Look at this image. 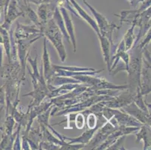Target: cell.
Segmentation results:
<instances>
[{"mask_svg":"<svg viewBox=\"0 0 151 150\" xmlns=\"http://www.w3.org/2000/svg\"><path fill=\"white\" fill-rule=\"evenodd\" d=\"M129 54V63L127 70L128 74L129 89L132 92H137L141 88V66H142V49L137 45L134 47L131 48L128 51Z\"/></svg>","mask_w":151,"mask_h":150,"instance_id":"obj_1","label":"cell"},{"mask_svg":"<svg viewBox=\"0 0 151 150\" xmlns=\"http://www.w3.org/2000/svg\"><path fill=\"white\" fill-rule=\"evenodd\" d=\"M42 36L46 38L53 44L55 49L57 50L60 59L63 62L65 61L67 57L66 50L63 44V35L60 28L54 22L53 18L48 20L45 27L42 29Z\"/></svg>","mask_w":151,"mask_h":150,"instance_id":"obj_2","label":"cell"},{"mask_svg":"<svg viewBox=\"0 0 151 150\" xmlns=\"http://www.w3.org/2000/svg\"><path fill=\"white\" fill-rule=\"evenodd\" d=\"M83 2L87 6V8L90 10V11L93 14L94 17V20L96 22V24L98 26V28L99 29L100 35L106 37L111 44V50H114L115 45L113 41V32L114 30H118L120 29V26H116V24L113 23H111L108 20V19L105 17L102 14L96 11L92 5H90L87 0H83Z\"/></svg>","mask_w":151,"mask_h":150,"instance_id":"obj_3","label":"cell"},{"mask_svg":"<svg viewBox=\"0 0 151 150\" xmlns=\"http://www.w3.org/2000/svg\"><path fill=\"white\" fill-rule=\"evenodd\" d=\"M72 78L79 80L81 83L91 87L96 88L98 89H117L124 90L129 89V86L126 85H116L107 80L105 78L99 76V74L95 75H78Z\"/></svg>","mask_w":151,"mask_h":150,"instance_id":"obj_4","label":"cell"},{"mask_svg":"<svg viewBox=\"0 0 151 150\" xmlns=\"http://www.w3.org/2000/svg\"><path fill=\"white\" fill-rule=\"evenodd\" d=\"M118 127V126H117ZM117 127L114 126L109 121H106L102 126H100L97 131L95 132L94 135L86 145L83 146V149H96L100 144H102Z\"/></svg>","mask_w":151,"mask_h":150,"instance_id":"obj_5","label":"cell"},{"mask_svg":"<svg viewBox=\"0 0 151 150\" xmlns=\"http://www.w3.org/2000/svg\"><path fill=\"white\" fill-rule=\"evenodd\" d=\"M42 37L38 36L35 38H27V39H15L17 44V57L21 66L22 71L25 74V70L27 68V60L29 55L30 47L32 44L39 39Z\"/></svg>","mask_w":151,"mask_h":150,"instance_id":"obj_6","label":"cell"},{"mask_svg":"<svg viewBox=\"0 0 151 150\" xmlns=\"http://www.w3.org/2000/svg\"><path fill=\"white\" fill-rule=\"evenodd\" d=\"M136 93L137 92H132L129 89L120 91L117 95L114 96L109 101H105V107L114 109L123 108L132 102Z\"/></svg>","mask_w":151,"mask_h":150,"instance_id":"obj_7","label":"cell"},{"mask_svg":"<svg viewBox=\"0 0 151 150\" xmlns=\"http://www.w3.org/2000/svg\"><path fill=\"white\" fill-rule=\"evenodd\" d=\"M38 36L43 37L41 29L35 25H23L17 22L16 29L14 32V37L15 39L35 38Z\"/></svg>","mask_w":151,"mask_h":150,"instance_id":"obj_8","label":"cell"},{"mask_svg":"<svg viewBox=\"0 0 151 150\" xmlns=\"http://www.w3.org/2000/svg\"><path fill=\"white\" fill-rule=\"evenodd\" d=\"M33 88L32 92L23 95V96L32 97V101L29 104L28 108L40 104L46 98L49 93L47 81H40L36 86H34Z\"/></svg>","mask_w":151,"mask_h":150,"instance_id":"obj_9","label":"cell"},{"mask_svg":"<svg viewBox=\"0 0 151 150\" xmlns=\"http://www.w3.org/2000/svg\"><path fill=\"white\" fill-rule=\"evenodd\" d=\"M141 88L140 92L143 96H147L150 93V62L142 57V66H141Z\"/></svg>","mask_w":151,"mask_h":150,"instance_id":"obj_10","label":"cell"},{"mask_svg":"<svg viewBox=\"0 0 151 150\" xmlns=\"http://www.w3.org/2000/svg\"><path fill=\"white\" fill-rule=\"evenodd\" d=\"M111 112L113 116L112 117L116 119L119 126L126 127H141L143 125L132 116L126 113L122 109L111 108Z\"/></svg>","mask_w":151,"mask_h":150,"instance_id":"obj_11","label":"cell"},{"mask_svg":"<svg viewBox=\"0 0 151 150\" xmlns=\"http://www.w3.org/2000/svg\"><path fill=\"white\" fill-rule=\"evenodd\" d=\"M23 12L20 10L17 5V1L11 0L7 8L6 14H5V22L1 26L9 31V29L12 28L13 22L20 17H23Z\"/></svg>","mask_w":151,"mask_h":150,"instance_id":"obj_12","label":"cell"},{"mask_svg":"<svg viewBox=\"0 0 151 150\" xmlns=\"http://www.w3.org/2000/svg\"><path fill=\"white\" fill-rule=\"evenodd\" d=\"M120 109H122L126 113L132 116L133 117L135 118L137 120L139 121L143 125L150 126V113L145 112L144 111L140 109L139 107L135 104V103L134 101L130 103L128 105L123 107V108H120Z\"/></svg>","mask_w":151,"mask_h":150,"instance_id":"obj_13","label":"cell"},{"mask_svg":"<svg viewBox=\"0 0 151 150\" xmlns=\"http://www.w3.org/2000/svg\"><path fill=\"white\" fill-rule=\"evenodd\" d=\"M56 8H57L56 5L52 2H46V3H42L38 5L37 15L42 25L41 30L48 22V20H50L53 17V12Z\"/></svg>","mask_w":151,"mask_h":150,"instance_id":"obj_14","label":"cell"},{"mask_svg":"<svg viewBox=\"0 0 151 150\" xmlns=\"http://www.w3.org/2000/svg\"><path fill=\"white\" fill-rule=\"evenodd\" d=\"M62 14L63 18L64 20V23H65V29H66L67 33H68V36L70 38V41L72 47H73V51L75 53L77 50V44H76V36H75V27H74L73 22L71 20V17L68 14V11L65 8H59Z\"/></svg>","mask_w":151,"mask_h":150,"instance_id":"obj_15","label":"cell"},{"mask_svg":"<svg viewBox=\"0 0 151 150\" xmlns=\"http://www.w3.org/2000/svg\"><path fill=\"white\" fill-rule=\"evenodd\" d=\"M42 72L45 80L47 81L53 76V67L52 62L50 61V55H49L47 47V38H44L43 43V55H42Z\"/></svg>","mask_w":151,"mask_h":150,"instance_id":"obj_16","label":"cell"},{"mask_svg":"<svg viewBox=\"0 0 151 150\" xmlns=\"http://www.w3.org/2000/svg\"><path fill=\"white\" fill-rule=\"evenodd\" d=\"M69 2L70 3H71V5H72V7L75 8V10L76 11L77 13L78 14L79 17H80V18L85 20L86 23H88L90 27H91V28L94 30L95 32L96 33L97 35L100 34L99 29L98 26H97L96 20H95L94 19L92 18L91 17L86 13V11L83 10V8H82V7L75 0H69Z\"/></svg>","mask_w":151,"mask_h":150,"instance_id":"obj_17","label":"cell"},{"mask_svg":"<svg viewBox=\"0 0 151 150\" xmlns=\"http://www.w3.org/2000/svg\"><path fill=\"white\" fill-rule=\"evenodd\" d=\"M150 126L142 125L139 130L134 134L136 136V144H139L141 140L144 142V150L150 149L151 146Z\"/></svg>","mask_w":151,"mask_h":150,"instance_id":"obj_18","label":"cell"},{"mask_svg":"<svg viewBox=\"0 0 151 150\" xmlns=\"http://www.w3.org/2000/svg\"><path fill=\"white\" fill-rule=\"evenodd\" d=\"M17 5H18L20 10L23 12V17H27V20L32 22V23L34 25H35L37 27H38L41 29L42 25H41L40 21H39L38 15L31 8L30 3H23V2H20V1H18L17 2Z\"/></svg>","mask_w":151,"mask_h":150,"instance_id":"obj_19","label":"cell"},{"mask_svg":"<svg viewBox=\"0 0 151 150\" xmlns=\"http://www.w3.org/2000/svg\"><path fill=\"white\" fill-rule=\"evenodd\" d=\"M99 40L100 42V46H101V53H102L103 59L105 61V64L108 66V71L111 72V44L109 40L106 37L99 34Z\"/></svg>","mask_w":151,"mask_h":150,"instance_id":"obj_20","label":"cell"},{"mask_svg":"<svg viewBox=\"0 0 151 150\" xmlns=\"http://www.w3.org/2000/svg\"><path fill=\"white\" fill-rule=\"evenodd\" d=\"M17 130L15 131L14 134H5L4 133L2 134V137H1V141H0V150H11L12 149L14 142L16 138L17 133L21 131V126L20 124H18L17 126Z\"/></svg>","mask_w":151,"mask_h":150,"instance_id":"obj_21","label":"cell"},{"mask_svg":"<svg viewBox=\"0 0 151 150\" xmlns=\"http://www.w3.org/2000/svg\"><path fill=\"white\" fill-rule=\"evenodd\" d=\"M52 18L53 19V20H54V22L56 23V24L57 25V27L60 28V31H61L62 33H63V38H65L68 43H69L70 44H71V41H70V38L69 36H68V33H67L66 29H65L64 20H63L61 12H60V9H59L58 8H55V11L54 12H53V17H52Z\"/></svg>","mask_w":151,"mask_h":150,"instance_id":"obj_22","label":"cell"},{"mask_svg":"<svg viewBox=\"0 0 151 150\" xmlns=\"http://www.w3.org/2000/svg\"><path fill=\"white\" fill-rule=\"evenodd\" d=\"M131 25L132 27L126 31V34H125L124 37L123 38V41H124L125 48H126V50L127 52L132 47V46L134 45V41H135V38H136L134 33L135 24L134 23H132Z\"/></svg>","mask_w":151,"mask_h":150,"instance_id":"obj_23","label":"cell"},{"mask_svg":"<svg viewBox=\"0 0 151 150\" xmlns=\"http://www.w3.org/2000/svg\"><path fill=\"white\" fill-rule=\"evenodd\" d=\"M15 124H16V122H15V120L11 114L5 115V122H4L3 125L2 126V133L5 134H9V135L13 134V130L15 126Z\"/></svg>","mask_w":151,"mask_h":150,"instance_id":"obj_24","label":"cell"},{"mask_svg":"<svg viewBox=\"0 0 151 150\" xmlns=\"http://www.w3.org/2000/svg\"><path fill=\"white\" fill-rule=\"evenodd\" d=\"M57 68L60 69L65 70V71H72V72H84V71H96V69L92 68H81V67H76V66H62V65H56Z\"/></svg>","mask_w":151,"mask_h":150,"instance_id":"obj_25","label":"cell"},{"mask_svg":"<svg viewBox=\"0 0 151 150\" xmlns=\"http://www.w3.org/2000/svg\"><path fill=\"white\" fill-rule=\"evenodd\" d=\"M86 127L89 129H93L96 127L98 125V116L95 113H90L86 116Z\"/></svg>","mask_w":151,"mask_h":150,"instance_id":"obj_26","label":"cell"},{"mask_svg":"<svg viewBox=\"0 0 151 150\" xmlns=\"http://www.w3.org/2000/svg\"><path fill=\"white\" fill-rule=\"evenodd\" d=\"M74 122H75V126L78 129H82L84 128L85 124V116L83 113H75V118H74Z\"/></svg>","mask_w":151,"mask_h":150,"instance_id":"obj_27","label":"cell"},{"mask_svg":"<svg viewBox=\"0 0 151 150\" xmlns=\"http://www.w3.org/2000/svg\"><path fill=\"white\" fill-rule=\"evenodd\" d=\"M126 135H123L120 137L113 144H111L109 147H108L107 149L109 150H120V149H123L125 150L126 149L123 148V143H124V140L126 139Z\"/></svg>","mask_w":151,"mask_h":150,"instance_id":"obj_28","label":"cell"},{"mask_svg":"<svg viewBox=\"0 0 151 150\" xmlns=\"http://www.w3.org/2000/svg\"><path fill=\"white\" fill-rule=\"evenodd\" d=\"M38 149H48V150H56L60 149V146L53 143L48 142V141H41L38 144Z\"/></svg>","mask_w":151,"mask_h":150,"instance_id":"obj_29","label":"cell"},{"mask_svg":"<svg viewBox=\"0 0 151 150\" xmlns=\"http://www.w3.org/2000/svg\"><path fill=\"white\" fill-rule=\"evenodd\" d=\"M5 86L0 84V105L5 107Z\"/></svg>","mask_w":151,"mask_h":150,"instance_id":"obj_30","label":"cell"},{"mask_svg":"<svg viewBox=\"0 0 151 150\" xmlns=\"http://www.w3.org/2000/svg\"><path fill=\"white\" fill-rule=\"evenodd\" d=\"M12 149L14 150H20L21 149V141H20V131L18 132L16 136V138L14 142L13 146H12Z\"/></svg>","mask_w":151,"mask_h":150,"instance_id":"obj_31","label":"cell"},{"mask_svg":"<svg viewBox=\"0 0 151 150\" xmlns=\"http://www.w3.org/2000/svg\"><path fill=\"white\" fill-rule=\"evenodd\" d=\"M147 35H146V38L144 41L141 42L140 44H138V47H139L141 49H143V48L145 47H147L149 45L150 41V38H151V33H150V29L148 30L147 32L146 33Z\"/></svg>","mask_w":151,"mask_h":150,"instance_id":"obj_32","label":"cell"},{"mask_svg":"<svg viewBox=\"0 0 151 150\" xmlns=\"http://www.w3.org/2000/svg\"><path fill=\"white\" fill-rule=\"evenodd\" d=\"M29 3H33L35 5H39L42 3H46V2H50V0H28Z\"/></svg>","mask_w":151,"mask_h":150,"instance_id":"obj_33","label":"cell"},{"mask_svg":"<svg viewBox=\"0 0 151 150\" xmlns=\"http://www.w3.org/2000/svg\"><path fill=\"white\" fill-rule=\"evenodd\" d=\"M4 116H5V106H2V107H0V122L2 121V119ZM2 126H0V131H2Z\"/></svg>","mask_w":151,"mask_h":150,"instance_id":"obj_34","label":"cell"},{"mask_svg":"<svg viewBox=\"0 0 151 150\" xmlns=\"http://www.w3.org/2000/svg\"><path fill=\"white\" fill-rule=\"evenodd\" d=\"M127 1L129 2V4L131 6L135 8V7L138 5V4H140L141 2H142L143 0H127Z\"/></svg>","mask_w":151,"mask_h":150,"instance_id":"obj_35","label":"cell"},{"mask_svg":"<svg viewBox=\"0 0 151 150\" xmlns=\"http://www.w3.org/2000/svg\"><path fill=\"white\" fill-rule=\"evenodd\" d=\"M2 65H3V50L0 44V68L2 67Z\"/></svg>","mask_w":151,"mask_h":150,"instance_id":"obj_36","label":"cell"},{"mask_svg":"<svg viewBox=\"0 0 151 150\" xmlns=\"http://www.w3.org/2000/svg\"><path fill=\"white\" fill-rule=\"evenodd\" d=\"M16 1L18 2V1H20V0H16ZM22 2H23V3H29L28 0H22Z\"/></svg>","mask_w":151,"mask_h":150,"instance_id":"obj_37","label":"cell"},{"mask_svg":"<svg viewBox=\"0 0 151 150\" xmlns=\"http://www.w3.org/2000/svg\"><path fill=\"white\" fill-rule=\"evenodd\" d=\"M2 11H3V8H2V7L0 6V14H1V13H2Z\"/></svg>","mask_w":151,"mask_h":150,"instance_id":"obj_38","label":"cell"}]
</instances>
